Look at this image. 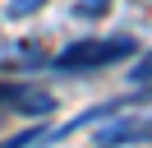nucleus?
I'll return each instance as SVG.
<instances>
[{"label": "nucleus", "instance_id": "5", "mask_svg": "<svg viewBox=\"0 0 152 148\" xmlns=\"http://www.w3.org/2000/svg\"><path fill=\"white\" fill-rule=\"evenodd\" d=\"M42 5H46V0H10V5H5V18H32Z\"/></svg>", "mask_w": 152, "mask_h": 148}, {"label": "nucleus", "instance_id": "6", "mask_svg": "<svg viewBox=\"0 0 152 148\" xmlns=\"http://www.w3.org/2000/svg\"><path fill=\"white\" fill-rule=\"evenodd\" d=\"M111 9V0H78L74 5V18H102Z\"/></svg>", "mask_w": 152, "mask_h": 148}, {"label": "nucleus", "instance_id": "7", "mask_svg": "<svg viewBox=\"0 0 152 148\" xmlns=\"http://www.w3.org/2000/svg\"><path fill=\"white\" fill-rule=\"evenodd\" d=\"M129 79H134V83H148V79H152V56H143L138 70H129Z\"/></svg>", "mask_w": 152, "mask_h": 148}, {"label": "nucleus", "instance_id": "1", "mask_svg": "<svg viewBox=\"0 0 152 148\" xmlns=\"http://www.w3.org/2000/svg\"><path fill=\"white\" fill-rule=\"evenodd\" d=\"M134 51H138L134 37H106V42L78 37V42H69L65 51H56L46 65H51V70H60V74H92V70H106V65L129 60Z\"/></svg>", "mask_w": 152, "mask_h": 148}, {"label": "nucleus", "instance_id": "4", "mask_svg": "<svg viewBox=\"0 0 152 148\" xmlns=\"http://www.w3.org/2000/svg\"><path fill=\"white\" fill-rule=\"evenodd\" d=\"M37 144H46V130H23V134L5 139L0 148H37Z\"/></svg>", "mask_w": 152, "mask_h": 148}, {"label": "nucleus", "instance_id": "2", "mask_svg": "<svg viewBox=\"0 0 152 148\" xmlns=\"http://www.w3.org/2000/svg\"><path fill=\"white\" fill-rule=\"evenodd\" d=\"M56 111V97L37 83H19V79H0V120L5 116H51Z\"/></svg>", "mask_w": 152, "mask_h": 148}, {"label": "nucleus", "instance_id": "3", "mask_svg": "<svg viewBox=\"0 0 152 148\" xmlns=\"http://www.w3.org/2000/svg\"><path fill=\"white\" fill-rule=\"evenodd\" d=\"M92 144L97 148H138V144H152V111H143V116H120V111H115V125H106Z\"/></svg>", "mask_w": 152, "mask_h": 148}]
</instances>
